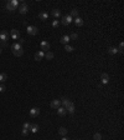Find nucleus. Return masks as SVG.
Returning <instances> with one entry per match:
<instances>
[{"instance_id": "nucleus-1", "label": "nucleus", "mask_w": 124, "mask_h": 140, "mask_svg": "<svg viewBox=\"0 0 124 140\" xmlns=\"http://www.w3.org/2000/svg\"><path fill=\"white\" fill-rule=\"evenodd\" d=\"M26 31H27L30 35H37V33H39V29H37V26L29 25V26H27V29H26Z\"/></svg>"}, {"instance_id": "nucleus-2", "label": "nucleus", "mask_w": 124, "mask_h": 140, "mask_svg": "<svg viewBox=\"0 0 124 140\" xmlns=\"http://www.w3.org/2000/svg\"><path fill=\"white\" fill-rule=\"evenodd\" d=\"M8 38H9L8 31H6V30H3V31L0 33V41H1V44H6Z\"/></svg>"}, {"instance_id": "nucleus-3", "label": "nucleus", "mask_w": 124, "mask_h": 140, "mask_svg": "<svg viewBox=\"0 0 124 140\" xmlns=\"http://www.w3.org/2000/svg\"><path fill=\"white\" fill-rule=\"evenodd\" d=\"M40 48H41V51H50V44H48L47 41H41V44H40Z\"/></svg>"}, {"instance_id": "nucleus-4", "label": "nucleus", "mask_w": 124, "mask_h": 140, "mask_svg": "<svg viewBox=\"0 0 124 140\" xmlns=\"http://www.w3.org/2000/svg\"><path fill=\"white\" fill-rule=\"evenodd\" d=\"M27 11H29V6L26 5L25 3L21 4V5L19 6V13H20V14H26Z\"/></svg>"}, {"instance_id": "nucleus-5", "label": "nucleus", "mask_w": 124, "mask_h": 140, "mask_svg": "<svg viewBox=\"0 0 124 140\" xmlns=\"http://www.w3.org/2000/svg\"><path fill=\"white\" fill-rule=\"evenodd\" d=\"M39 114H40V109H39V108H32V109H30V116H31V118H36Z\"/></svg>"}, {"instance_id": "nucleus-6", "label": "nucleus", "mask_w": 124, "mask_h": 140, "mask_svg": "<svg viewBox=\"0 0 124 140\" xmlns=\"http://www.w3.org/2000/svg\"><path fill=\"white\" fill-rule=\"evenodd\" d=\"M101 80H102V84H108L109 83V75L107 73H103L101 75Z\"/></svg>"}, {"instance_id": "nucleus-7", "label": "nucleus", "mask_w": 124, "mask_h": 140, "mask_svg": "<svg viewBox=\"0 0 124 140\" xmlns=\"http://www.w3.org/2000/svg\"><path fill=\"white\" fill-rule=\"evenodd\" d=\"M11 38L14 39V40H17V39H20V31L16 29H12L11 30Z\"/></svg>"}, {"instance_id": "nucleus-8", "label": "nucleus", "mask_w": 124, "mask_h": 140, "mask_svg": "<svg viewBox=\"0 0 124 140\" xmlns=\"http://www.w3.org/2000/svg\"><path fill=\"white\" fill-rule=\"evenodd\" d=\"M71 21H72V18H71L70 15H66V16H63L62 18V20H61V23L63 24V25H68Z\"/></svg>"}, {"instance_id": "nucleus-9", "label": "nucleus", "mask_w": 124, "mask_h": 140, "mask_svg": "<svg viewBox=\"0 0 124 140\" xmlns=\"http://www.w3.org/2000/svg\"><path fill=\"white\" fill-rule=\"evenodd\" d=\"M43 58H45V52L43 51H41V50H39L36 54H35V59H36L37 61H40V60H42Z\"/></svg>"}, {"instance_id": "nucleus-10", "label": "nucleus", "mask_w": 124, "mask_h": 140, "mask_svg": "<svg viewBox=\"0 0 124 140\" xmlns=\"http://www.w3.org/2000/svg\"><path fill=\"white\" fill-rule=\"evenodd\" d=\"M11 49H12V51H19V50H23V46L19 43H14L11 45Z\"/></svg>"}, {"instance_id": "nucleus-11", "label": "nucleus", "mask_w": 124, "mask_h": 140, "mask_svg": "<svg viewBox=\"0 0 124 140\" xmlns=\"http://www.w3.org/2000/svg\"><path fill=\"white\" fill-rule=\"evenodd\" d=\"M74 110H76V109H74V104H73L72 101H71V104L68 105L67 108H66V111H68L70 114H73V113H74Z\"/></svg>"}, {"instance_id": "nucleus-12", "label": "nucleus", "mask_w": 124, "mask_h": 140, "mask_svg": "<svg viewBox=\"0 0 124 140\" xmlns=\"http://www.w3.org/2000/svg\"><path fill=\"white\" fill-rule=\"evenodd\" d=\"M66 109L63 108V106H60V108H57V114H58L60 116H65L66 115Z\"/></svg>"}, {"instance_id": "nucleus-13", "label": "nucleus", "mask_w": 124, "mask_h": 140, "mask_svg": "<svg viewBox=\"0 0 124 140\" xmlns=\"http://www.w3.org/2000/svg\"><path fill=\"white\" fill-rule=\"evenodd\" d=\"M60 104H61V101H60V100H52V101H51V108L52 109H57V108H60Z\"/></svg>"}, {"instance_id": "nucleus-14", "label": "nucleus", "mask_w": 124, "mask_h": 140, "mask_svg": "<svg viewBox=\"0 0 124 140\" xmlns=\"http://www.w3.org/2000/svg\"><path fill=\"white\" fill-rule=\"evenodd\" d=\"M71 40V39H70V36H68V35H63V36H62L61 38V43L62 44H65V45H68V41Z\"/></svg>"}, {"instance_id": "nucleus-15", "label": "nucleus", "mask_w": 124, "mask_h": 140, "mask_svg": "<svg viewBox=\"0 0 124 140\" xmlns=\"http://www.w3.org/2000/svg\"><path fill=\"white\" fill-rule=\"evenodd\" d=\"M70 104H71V100H70V99H67V98H62V105H63L65 109L67 108Z\"/></svg>"}, {"instance_id": "nucleus-16", "label": "nucleus", "mask_w": 124, "mask_h": 140, "mask_svg": "<svg viewBox=\"0 0 124 140\" xmlns=\"http://www.w3.org/2000/svg\"><path fill=\"white\" fill-rule=\"evenodd\" d=\"M108 52L110 55H116L117 52H118V48H116V46H112V48H109L108 49Z\"/></svg>"}, {"instance_id": "nucleus-17", "label": "nucleus", "mask_w": 124, "mask_h": 140, "mask_svg": "<svg viewBox=\"0 0 124 140\" xmlns=\"http://www.w3.org/2000/svg\"><path fill=\"white\" fill-rule=\"evenodd\" d=\"M73 20H74V23H76L77 26H82V25H83V19H81L79 16H78V18H74Z\"/></svg>"}, {"instance_id": "nucleus-18", "label": "nucleus", "mask_w": 124, "mask_h": 140, "mask_svg": "<svg viewBox=\"0 0 124 140\" xmlns=\"http://www.w3.org/2000/svg\"><path fill=\"white\" fill-rule=\"evenodd\" d=\"M54 52H52V51H46L45 52V58L47 59V60H51V59H54Z\"/></svg>"}, {"instance_id": "nucleus-19", "label": "nucleus", "mask_w": 124, "mask_h": 140, "mask_svg": "<svg viewBox=\"0 0 124 140\" xmlns=\"http://www.w3.org/2000/svg\"><path fill=\"white\" fill-rule=\"evenodd\" d=\"M51 14H52V16H54V18H60L61 16V11L58 10V9H55V10H52Z\"/></svg>"}, {"instance_id": "nucleus-20", "label": "nucleus", "mask_w": 124, "mask_h": 140, "mask_svg": "<svg viewBox=\"0 0 124 140\" xmlns=\"http://www.w3.org/2000/svg\"><path fill=\"white\" fill-rule=\"evenodd\" d=\"M30 130L32 131V133H37V131H39V125L37 124H31Z\"/></svg>"}, {"instance_id": "nucleus-21", "label": "nucleus", "mask_w": 124, "mask_h": 140, "mask_svg": "<svg viewBox=\"0 0 124 140\" xmlns=\"http://www.w3.org/2000/svg\"><path fill=\"white\" fill-rule=\"evenodd\" d=\"M6 80H8V74H5V73L0 74V83H5Z\"/></svg>"}, {"instance_id": "nucleus-22", "label": "nucleus", "mask_w": 124, "mask_h": 140, "mask_svg": "<svg viewBox=\"0 0 124 140\" xmlns=\"http://www.w3.org/2000/svg\"><path fill=\"white\" fill-rule=\"evenodd\" d=\"M39 18H40L41 20H46L47 18H48V14H47V13H45V11H42V13H40Z\"/></svg>"}, {"instance_id": "nucleus-23", "label": "nucleus", "mask_w": 124, "mask_h": 140, "mask_svg": "<svg viewBox=\"0 0 124 140\" xmlns=\"http://www.w3.org/2000/svg\"><path fill=\"white\" fill-rule=\"evenodd\" d=\"M71 18H78V10L77 9H72L71 10V15H70Z\"/></svg>"}, {"instance_id": "nucleus-24", "label": "nucleus", "mask_w": 124, "mask_h": 140, "mask_svg": "<svg viewBox=\"0 0 124 140\" xmlns=\"http://www.w3.org/2000/svg\"><path fill=\"white\" fill-rule=\"evenodd\" d=\"M5 6H6V9H8L9 11H15V10H16V9H15V8H14V6H12L11 4H10V1H8Z\"/></svg>"}, {"instance_id": "nucleus-25", "label": "nucleus", "mask_w": 124, "mask_h": 140, "mask_svg": "<svg viewBox=\"0 0 124 140\" xmlns=\"http://www.w3.org/2000/svg\"><path fill=\"white\" fill-rule=\"evenodd\" d=\"M58 133H60L61 135H63V136H65V135L67 134V129H66L65 126H61V128L58 129Z\"/></svg>"}, {"instance_id": "nucleus-26", "label": "nucleus", "mask_w": 124, "mask_h": 140, "mask_svg": "<svg viewBox=\"0 0 124 140\" xmlns=\"http://www.w3.org/2000/svg\"><path fill=\"white\" fill-rule=\"evenodd\" d=\"M10 4H11V5L14 6L15 9H17V8L20 6V4H19V1H17V0H11V1H10Z\"/></svg>"}, {"instance_id": "nucleus-27", "label": "nucleus", "mask_w": 124, "mask_h": 140, "mask_svg": "<svg viewBox=\"0 0 124 140\" xmlns=\"http://www.w3.org/2000/svg\"><path fill=\"white\" fill-rule=\"evenodd\" d=\"M65 50H66V51H68V52H71V51H73V50H74V48H73V46H71V45H65Z\"/></svg>"}, {"instance_id": "nucleus-28", "label": "nucleus", "mask_w": 124, "mask_h": 140, "mask_svg": "<svg viewBox=\"0 0 124 140\" xmlns=\"http://www.w3.org/2000/svg\"><path fill=\"white\" fill-rule=\"evenodd\" d=\"M70 39H72V40H77V39H78V34L72 33V34L70 35Z\"/></svg>"}, {"instance_id": "nucleus-29", "label": "nucleus", "mask_w": 124, "mask_h": 140, "mask_svg": "<svg viewBox=\"0 0 124 140\" xmlns=\"http://www.w3.org/2000/svg\"><path fill=\"white\" fill-rule=\"evenodd\" d=\"M93 139L94 140H102V135L99 133H96L94 135H93Z\"/></svg>"}, {"instance_id": "nucleus-30", "label": "nucleus", "mask_w": 124, "mask_h": 140, "mask_svg": "<svg viewBox=\"0 0 124 140\" xmlns=\"http://www.w3.org/2000/svg\"><path fill=\"white\" fill-rule=\"evenodd\" d=\"M12 54L16 55V56H21V55L24 54V49L23 50H19V51H12Z\"/></svg>"}, {"instance_id": "nucleus-31", "label": "nucleus", "mask_w": 124, "mask_h": 140, "mask_svg": "<svg viewBox=\"0 0 124 140\" xmlns=\"http://www.w3.org/2000/svg\"><path fill=\"white\" fill-rule=\"evenodd\" d=\"M123 49H124V44L120 43L119 44V48H118V52H123Z\"/></svg>"}, {"instance_id": "nucleus-32", "label": "nucleus", "mask_w": 124, "mask_h": 140, "mask_svg": "<svg viewBox=\"0 0 124 140\" xmlns=\"http://www.w3.org/2000/svg\"><path fill=\"white\" fill-rule=\"evenodd\" d=\"M58 25H60V21L58 20H54V21H52V26H54V28H57Z\"/></svg>"}, {"instance_id": "nucleus-33", "label": "nucleus", "mask_w": 124, "mask_h": 140, "mask_svg": "<svg viewBox=\"0 0 124 140\" xmlns=\"http://www.w3.org/2000/svg\"><path fill=\"white\" fill-rule=\"evenodd\" d=\"M30 126H31V124H30V122H24V129H27V130H30Z\"/></svg>"}, {"instance_id": "nucleus-34", "label": "nucleus", "mask_w": 124, "mask_h": 140, "mask_svg": "<svg viewBox=\"0 0 124 140\" xmlns=\"http://www.w3.org/2000/svg\"><path fill=\"white\" fill-rule=\"evenodd\" d=\"M5 90H6V86H5V85H4V84L0 85V93H4Z\"/></svg>"}, {"instance_id": "nucleus-35", "label": "nucleus", "mask_w": 124, "mask_h": 140, "mask_svg": "<svg viewBox=\"0 0 124 140\" xmlns=\"http://www.w3.org/2000/svg\"><path fill=\"white\" fill-rule=\"evenodd\" d=\"M27 133H29V130H27V129H24V128H23V131H21V134H23L24 136H25V135H27Z\"/></svg>"}, {"instance_id": "nucleus-36", "label": "nucleus", "mask_w": 124, "mask_h": 140, "mask_svg": "<svg viewBox=\"0 0 124 140\" xmlns=\"http://www.w3.org/2000/svg\"><path fill=\"white\" fill-rule=\"evenodd\" d=\"M17 43H19V44H24V43H25V40H24V39H21V38H20V39H19V41H17Z\"/></svg>"}, {"instance_id": "nucleus-37", "label": "nucleus", "mask_w": 124, "mask_h": 140, "mask_svg": "<svg viewBox=\"0 0 124 140\" xmlns=\"http://www.w3.org/2000/svg\"><path fill=\"white\" fill-rule=\"evenodd\" d=\"M61 140H71V139H68V138H66V136H63V138H62Z\"/></svg>"}, {"instance_id": "nucleus-38", "label": "nucleus", "mask_w": 124, "mask_h": 140, "mask_svg": "<svg viewBox=\"0 0 124 140\" xmlns=\"http://www.w3.org/2000/svg\"><path fill=\"white\" fill-rule=\"evenodd\" d=\"M1 51H3V48H1V46H0V54H1Z\"/></svg>"}, {"instance_id": "nucleus-39", "label": "nucleus", "mask_w": 124, "mask_h": 140, "mask_svg": "<svg viewBox=\"0 0 124 140\" xmlns=\"http://www.w3.org/2000/svg\"><path fill=\"white\" fill-rule=\"evenodd\" d=\"M0 45H1V41H0Z\"/></svg>"}]
</instances>
